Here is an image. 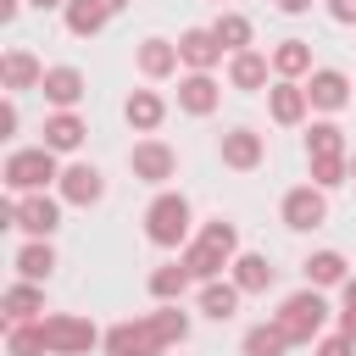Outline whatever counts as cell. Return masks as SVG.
Segmentation results:
<instances>
[{"label":"cell","mask_w":356,"mask_h":356,"mask_svg":"<svg viewBox=\"0 0 356 356\" xmlns=\"http://www.w3.org/2000/svg\"><path fill=\"white\" fill-rule=\"evenodd\" d=\"M350 184H356V150H350Z\"/></svg>","instance_id":"cell-46"},{"label":"cell","mask_w":356,"mask_h":356,"mask_svg":"<svg viewBox=\"0 0 356 356\" xmlns=\"http://www.w3.org/2000/svg\"><path fill=\"white\" fill-rule=\"evenodd\" d=\"M200 239H206V245H217V250H228V256H239V228H234V222H222V217H217V222H206V228H200Z\"/></svg>","instance_id":"cell-36"},{"label":"cell","mask_w":356,"mask_h":356,"mask_svg":"<svg viewBox=\"0 0 356 356\" xmlns=\"http://www.w3.org/2000/svg\"><path fill=\"white\" fill-rule=\"evenodd\" d=\"M217 150H222V167H234V172H256L267 161V139L256 128H228Z\"/></svg>","instance_id":"cell-11"},{"label":"cell","mask_w":356,"mask_h":356,"mask_svg":"<svg viewBox=\"0 0 356 356\" xmlns=\"http://www.w3.org/2000/svg\"><path fill=\"white\" fill-rule=\"evenodd\" d=\"M306 161H312V184H317V189L350 184V156H306Z\"/></svg>","instance_id":"cell-34"},{"label":"cell","mask_w":356,"mask_h":356,"mask_svg":"<svg viewBox=\"0 0 356 356\" xmlns=\"http://www.w3.org/2000/svg\"><path fill=\"white\" fill-rule=\"evenodd\" d=\"M350 278V261L339 256V250H312L306 256V284H317V289H339Z\"/></svg>","instance_id":"cell-27"},{"label":"cell","mask_w":356,"mask_h":356,"mask_svg":"<svg viewBox=\"0 0 356 356\" xmlns=\"http://www.w3.org/2000/svg\"><path fill=\"white\" fill-rule=\"evenodd\" d=\"M306 156H350V150H345V128H339V122H312Z\"/></svg>","instance_id":"cell-33"},{"label":"cell","mask_w":356,"mask_h":356,"mask_svg":"<svg viewBox=\"0 0 356 356\" xmlns=\"http://www.w3.org/2000/svg\"><path fill=\"white\" fill-rule=\"evenodd\" d=\"M267 72H273V56H261V50H234L228 56V89H239V95L267 89Z\"/></svg>","instance_id":"cell-15"},{"label":"cell","mask_w":356,"mask_h":356,"mask_svg":"<svg viewBox=\"0 0 356 356\" xmlns=\"http://www.w3.org/2000/svg\"><path fill=\"white\" fill-rule=\"evenodd\" d=\"M28 6H39V11H56V6H67V0H28Z\"/></svg>","instance_id":"cell-44"},{"label":"cell","mask_w":356,"mask_h":356,"mask_svg":"<svg viewBox=\"0 0 356 356\" xmlns=\"http://www.w3.org/2000/svg\"><path fill=\"white\" fill-rule=\"evenodd\" d=\"M39 328H44L50 356H89V350L106 339L89 317H72V312H50V317H39Z\"/></svg>","instance_id":"cell-4"},{"label":"cell","mask_w":356,"mask_h":356,"mask_svg":"<svg viewBox=\"0 0 356 356\" xmlns=\"http://www.w3.org/2000/svg\"><path fill=\"white\" fill-rule=\"evenodd\" d=\"M289 350V334L278 328V323H256V328H245V339H239V356H284Z\"/></svg>","instance_id":"cell-29"},{"label":"cell","mask_w":356,"mask_h":356,"mask_svg":"<svg viewBox=\"0 0 356 356\" xmlns=\"http://www.w3.org/2000/svg\"><path fill=\"white\" fill-rule=\"evenodd\" d=\"M134 61H139V72H145V78H172V72L184 67V56H178V44H172V39H145V44L134 50Z\"/></svg>","instance_id":"cell-21"},{"label":"cell","mask_w":356,"mask_h":356,"mask_svg":"<svg viewBox=\"0 0 356 356\" xmlns=\"http://www.w3.org/2000/svg\"><path fill=\"white\" fill-rule=\"evenodd\" d=\"M189 200L178 195V189H161L150 206H145V239L156 245V250H178V245H189Z\"/></svg>","instance_id":"cell-1"},{"label":"cell","mask_w":356,"mask_h":356,"mask_svg":"<svg viewBox=\"0 0 356 356\" xmlns=\"http://www.w3.org/2000/svg\"><path fill=\"white\" fill-rule=\"evenodd\" d=\"M317 356H356V339L350 334H328V339H317Z\"/></svg>","instance_id":"cell-37"},{"label":"cell","mask_w":356,"mask_h":356,"mask_svg":"<svg viewBox=\"0 0 356 356\" xmlns=\"http://www.w3.org/2000/svg\"><path fill=\"white\" fill-rule=\"evenodd\" d=\"M61 17H67V33H72V39H95V33L111 22V11H106L100 0H67Z\"/></svg>","instance_id":"cell-26"},{"label":"cell","mask_w":356,"mask_h":356,"mask_svg":"<svg viewBox=\"0 0 356 356\" xmlns=\"http://www.w3.org/2000/svg\"><path fill=\"white\" fill-rule=\"evenodd\" d=\"M100 345H106V356H161L167 350V339H161V328H156L150 312L145 317H128V323H111Z\"/></svg>","instance_id":"cell-5"},{"label":"cell","mask_w":356,"mask_h":356,"mask_svg":"<svg viewBox=\"0 0 356 356\" xmlns=\"http://www.w3.org/2000/svg\"><path fill=\"white\" fill-rule=\"evenodd\" d=\"M339 295H345V306H356V273H350V278L339 284Z\"/></svg>","instance_id":"cell-43"},{"label":"cell","mask_w":356,"mask_h":356,"mask_svg":"<svg viewBox=\"0 0 356 356\" xmlns=\"http://www.w3.org/2000/svg\"><path fill=\"white\" fill-rule=\"evenodd\" d=\"M339 334H350V339H356V306H345V312H339Z\"/></svg>","instance_id":"cell-41"},{"label":"cell","mask_w":356,"mask_h":356,"mask_svg":"<svg viewBox=\"0 0 356 356\" xmlns=\"http://www.w3.org/2000/svg\"><path fill=\"white\" fill-rule=\"evenodd\" d=\"M17 228H22L28 239H50V234L61 228V200H56V195H44V189L17 195Z\"/></svg>","instance_id":"cell-8"},{"label":"cell","mask_w":356,"mask_h":356,"mask_svg":"<svg viewBox=\"0 0 356 356\" xmlns=\"http://www.w3.org/2000/svg\"><path fill=\"white\" fill-rule=\"evenodd\" d=\"M278 217H284V228H295V234L323 228V222H328V189H317V184H295V189L278 200Z\"/></svg>","instance_id":"cell-6"},{"label":"cell","mask_w":356,"mask_h":356,"mask_svg":"<svg viewBox=\"0 0 356 356\" xmlns=\"http://www.w3.org/2000/svg\"><path fill=\"white\" fill-rule=\"evenodd\" d=\"M306 111H312V100H306V83H300V78H278V83L267 89V117H273L278 128H300Z\"/></svg>","instance_id":"cell-10"},{"label":"cell","mask_w":356,"mask_h":356,"mask_svg":"<svg viewBox=\"0 0 356 356\" xmlns=\"http://www.w3.org/2000/svg\"><path fill=\"white\" fill-rule=\"evenodd\" d=\"M150 317H156V328H161L167 350L189 339V312H178V300H161V312H150Z\"/></svg>","instance_id":"cell-35"},{"label":"cell","mask_w":356,"mask_h":356,"mask_svg":"<svg viewBox=\"0 0 356 356\" xmlns=\"http://www.w3.org/2000/svg\"><path fill=\"white\" fill-rule=\"evenodd\" d=\"M83 134H89V128H83V117H78V111H50V117H44V139H39V145H50L56 156H67V150H78V145H83Z\"/></svg>","instance_id":"cell-23"},{"label":"cell","mask_w":356,"mask_h":356,"mask_svg":"<svg viewBox=\"0 0 356 356\" xmlns=\"http://www.w3.org/2000/svg\"><path fill=\"white\" fill-rule=\"evenodd\" d=\"M195 278H189V267L184 261H167V267H156L150 273V295L156 300H184V289H189Z\"/></svg>","instance_id":"cell-31"},{"label":"cell","mask_w":356,"mask_h":356,"mask_svg":"<svg viewBox=\"0 0 356 356\" xmlns=\"http://www.w3.org/2000/svg\"><path fill=\"white\" fill-rule=\"evenodd\" d=\"M267 56H273V78H300L306 83V72H312V44L306 39H278Z\"/></svg>","instance_id":"cell-25"},{"label":"cell","mask_w":356,"mask_h":356,"mask_svg":"<svg viewBox=\"0 0 356 356\" xmlns=\"http://www.w3.org/2000/svg\"><path fill=\"white\" fill-rule=\"evenodd\" d=\"M6 189L11 195H33V189H44V184H56L61 178V167H56V150L50 145H28V150H11L6 156Z\"/></svg>","instance_id":"cell-3"},{"label":"cell","mask_w":356,"mask_h":356,"mask_svg":"<svg viewBox=\"0 0 356 356\" xmlns=\"http://www.w3.org/2000/svg\"><path fill=\"white\" fill-rule=\"evenodd\" d=\"M178 56H184L189 72H211L222 61V44H217L211 28H189V33H178Z\"/></svg>","instance_id":"cell-19"},{"label":"cell","mask_w":356,"mask_h":356,"mask_svg":"<svg viewBox=\"0 0 356 356\" xmlns=\"http://www.w3.org/2000/svg\"><path fill=\"white\" fill-rule=\"evenodd\" d=\"M0 134H6V139L17 134V100H11V95H6V106H0Z\"/></svg>","instance_id":"cell-39"},{"label":"cell","mask_w":356,"mask_h":356,"mask_svg":"<svg viewBox=\"0 0 356 356\" xmlns=\"http://www.w3.org/2000/svg\"><path fill=\"white\" fill-rule=\"evenodd\" d=\"M39 95H44L56 111H72V106L89 95V83H83V72H78V67H44V83H39Z\"/></svg>","instance_id":"cell-16"},{"label":"cell","mask_w":356,"mask_h":356,"mask_svg":"<svg viewBox=\"0 0 356 356\" xmlns=\"http://www.w3.org/2000/svg\"><path fill=\"white\" fill-rule=\"evenodd\" d=\"M6 356H50L44 328H39V323H11V328H6Z\"/></svg>","instance_id":"cell-32"},{"label":"cell","mask_w":356,"mask_h":356,"mask_svg":"<svg viewBox=\"0 0 356 356\" xmlns=\"http://www.w3.org/2000/svg\"><path fill=\"white\" fill-rule=\"evenodd\" d=\"M228 278H234L245 295H267L278 273H273V261H267L261 250H239V256H234V267H228Z\"/></svg>","instance_id":"cell-20"},{"label":"cell","mask_w":356,"mask_h":356,"mask_svg":"<svg viewBox=\"0 0 356 356\" xmlns=\"http://www.w3.org/2000/svg\"><path fill=\"white\" fill-rule=\"evenodd\" d=\"M239 300H245V289H239L234 278H211V284H200V312H206L211 323H228V317L239 312Z\"/></svg>","instance_id":"cell-24"},{"label":"cell","mask_w":356,"mask_h":356,"mask_svg":"<svg viewBox=\"0 0 356 356\" xmlns=\"http://www.w3.org/2000/svg\"><path fill=\"white\" fill-rule=\"evenodd\" d=\"M56 189H61V200H67V206H95V200L106 195V178H100V167H89V161H72V167H61Z\"/></svg>","instance_id":"cell-13"},{"label":"cell","mask_w":356,"mask_h":356,"mask_svg":"<svg viewBox=\"0 0 356 356\" xmlns=\"http://www.w3.org/2000/svg\"><path fill=\"white\" fill-rule=\"evenodd\" d=\"M50 273H56V250H50V239H28V245L17 250V278L44 284Z\"/></svg>","instance_id":"cell-28"},{"label":"cell","mask_w":356,"mask_h":356,"mask_svg":"<svg viewBox=\"0 0 356 356\" xmlns=\"http://www.w3.org/2000/svg\"><path fill=\"white\" fill-rule=\"evenodd\" d=\"M122 117H128V128H134V134H156V128H161V117H167V100H161L156 89H134V95H128V106H122Z\"/></svg>","instance_id":"cell-22"},{"label":"cell","mask_w":356,"mask_h":356,"mask_svg":"<svg viewBox=\"0 0 356 356\" xmlns=\"http://www.w3.org/2000/svg\"><path fill=\"white\" fill-rule=\"evenodd\" d=\"M0 83H6V95H22V89H39L44 83V67H39V56L33 50H6L0 56Z\"/></svg>","instance_id":"cell-14"},{"label":"cell","mask_w":356,"mask_h":356,"mask_svg":"<svg viewBox=\"0 0 356 356\" xmlns=\"http://www.w3.org/2000/svg\"><path fill=\"white\" fill-rule=\"evenodd\" d=\"M128 172H134L139 184H167V178L178 172V150H172L167 139H139V145L128 150Z\"/></svg>","instance_id":"cell-7"},{"label":"cell","mask_w":356,"mask_h":356,"mask_svg":"<svg viewBox=\"0 0 356 356\" xmlns=\"http://www.w3.org/2000/svg\"><path fill=\"white\" fill-rule=\"evenodd\" d=\"M0 312H6V323H39V317H44V289H39L33 278H17V284L0 295Z\"/></svg>","instance_id":"cell-18"},{"label":"cell","mask_w":356,"mask_h":356,"mask_svg":"<svg viewBox=\"0 0 356 356\" xmlns=\"http://www.w3.org/2000/svg\"><path fill=\"white\" fill-rule=\"evenodd\" d=\"M273 323L289 334V345H312V339L323 334V323H328V300H323V289H317V284L295 289V295L273 312Z\"/></svg>","instance_id":"cell-2"},{"label":"cell","mask_w":356,"mask_h":356,"mask_svg":"<svg viewBox=\"0 0 356 356\" xmlns=\"http://www.w3.org/2000/svg\"><path fill=\"white\" fill-rule=\"evenodd\" d=\"M211 33H217V44L234 56V50H250V17H239V11H217V22H211Z\"/></svg>","instance_id":"cell-30"},{"label":"cell","mask_w":356,"mask_h":356,"mask_svg":"<svg viewBox=\"0 0 356 356\" xmlns=\"http://www.w3.org/2000/svg\"><path fill=\"white\" fill-rule=\"evenodd\" d=\"M217 106H222V83H217L211 72H184V78H178V111L211 117Z\"/></svg>","instance_id":"cell-12"},{"label":"cell","mask_w":356,"mask_h":356,"mask_svg":"<svg viewBox=\"0 0 356 356\" xmlns=\"http://www.w3.org/2000/svg\"><path fill=\"white\" fill-rule=\"evenodd\" d=\"M217 6H222V0H217Z\"/></svg>","instance_id":"cell-47"},{"label":"cell","mask_w":356,"mask_h":356,"mask_svg":"<svg viewBox=\"0 0 356 356\" xmlns=\"http://www.w3.org/2000/svg\"><path fill=\"white\" fill-rule=\"evenodd\" d=\"M100 6H106V11H111V17H117V11H122V6H128V0H100Z\"/></svg>","instance_id":"cell-45"},{"label":"cell","mask_w":356,"mask_h":356,"mask_svg":"<svg viewBox=\"0 0 356 356\" xmlns=\"http://www.w3.org/2000/svg\"><path fill=\"white\" fill-rule=\"evenodd\" d=\"M284 17H300V11H312V0H273Z\"/></svg>","instance_id":"cell-40"},{"label":"cell","mask_w":356,"mask_h":356,"mask_svg":"<svg viewBox=\"0 0 356 356\" xmlns=\"http://www.w3.org/2000/svg\"><path fill=\"white\" fill-rule=\"evenodd\" d=\"M306 100H312V111H345L350 106V78L339 67H312L306 72Z\"/></svg>","instance_id":"cell-9"},{"label":"cell","mask_w":356,"mask_h":356,"mask_svg":"<svg viewBox=\"0 0 356 356\" xmlns=\"http://www.w3.org/2000/svg\"><path fill=\"white\" fill-rule=\"evenodd\" d=\"M17 11H22V0H0V22H17Z\"/></svg>","instance_id":"cell-42"},{"label":"cell","mask_w":356,"mask_h":356,"mask_svg":"<svg viewBox=\"0 0 356 356\" xmlns=\"http://www.w3.org/2000/svg\"><path fill=\"white\" fill-rule=\"evenodd\" d=\"M178 261L189 267V278H195V284H211V278H222V267H234V256H228V250H217V245H206L200 234L184 245V256H178Z\"/></svg>","instance_id":"cell-17"},{"label":"cell","mask_w":356,"mask_h":356,"mask_svg":"<svg viewBox=\"0 0 356 356\" xmlns=\"http://www.w3.org/2000/svg\"><path fill=\"white\" fill-rule=\"evenodd\" d=\"M328 17L345 22V28H356V0H328Z\"/></svg>","instance_id":"cell-38"}]
</instances>
